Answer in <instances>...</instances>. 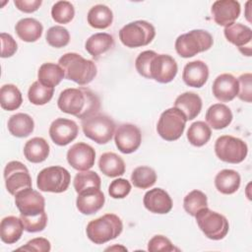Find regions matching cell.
Instances as JSON below:
<instances>
[{
  "label": "cell",
  "instance_id": "60d3db41",
  "mask_svg": "<svg viewBox=\"0 0 252 252\" xmlns=\"http://www.w3.org/2000/svg\"><path fill=\"white\" fill-rule=\"evenodd\" d=\"M47 43L55 48L66 46L70 41V33L67 29L62 26H54L48 29L45 34Z\"/></svg>",
  "mask_w": 252,
  "mask_h": 252
},
{
  "label": "cell",
  "instance_id": "8d00e7d4",
  "mask_svg": "<svg viewBox=\"0 0 252 252\" xmlns=\"http://www.w3.org/2000/svg\"><path fill=\"white\" fill-rule=\"evenodd\" d=\"M132 184L140 189H148L157 181V173L150 166H138L131 174Z\"/></svg>",
  "mask_w": 252,
  "mask_h": 252
},
{
  "label": "cell",
  "instance_id": "b9f144b4",
  "mask_svg": "<svg viewBox=\"0 0 252 252\" xmlns=\"http://www.w3.org/2000/svg\"><path fill=\"white\" fill-rule=\"evenodd\" d=\"M20 219L23 222L24 228L28 232H39L42 231L47 224V215L44 212L31 217L20 216Z\"/></svg>",
  "mask_w": 252,
  "mask_h": 252
},
{
  "label": "cell",
  "instance_id": "83f0119b",
  "mask_svg": "<svg viewBox=\"0 0 252 252\" xmlns=\"http://www.w3.org/2000/svg\"><path fill=\"white\" fill-rule=\"evenodd\" d=\"M114 38L106 32H97L91 35L86 43L85 48L94 58H98L101 54L110 50L114 46Z\"/></svg>",
  "mask_w": 252,
  "mask_h": 252
},
{
  "label": "cell",
  "instance_id": "d4e9b609",
  "mask_svg": "<svg viewBox=\"0 0 252 252\" xmlns=\"http://www.w3.org/2000/svg\"><path fill=\"white\" fill-rule=\"evenodd\" d=\"M49 145L41 137H34L29 140L24 146L25 158L32 163L44 161L49 156Z\"/></svg>",
  "mask_w": 252,
  "mask_h": 252
},
{
  "label": "cell",
  "instance_id": "bcb514c9",
  "mask_svg": "<svg viewBox=\"0 0 252 252\" xmlns=\"http://www.w3.org/2000/svg\"><path fill=\"white\" fill-rule=\"evenodd\" d=\"M251 79L252 75L250 73H245L239 76L237 79L239 91L237 96L246 102H251V95H252V87H251Z\"/></svg>",
  "mask_w": 252,
  "mask_h": 252
},
{
  "label": "cell",
  "instance_id": "836d02e7",
  "mask_svg": "<svg viewBox=\"0 0 252 252\" xmlns=\"http://www.w3.org/2000/svg\"><path fill=\"white\" fill-rule=\"evenodd\" d=\"M23 102L21 91L13 84H6L0 89V104L1 107L8 111L18 109Z\"/></svg>",
  "mask_w": 252,
  "mask_h": 252
},
{
  "label": "cell",
  "instance_id": "2e32d148",
  "mask_svg": "<svg viewBox=\"0 0 252 252\" xmlns=\"http://www.w3.org/2000/svg\"><path fill=\"white\" fill-rule=\"evenodd\" d=\"M223 33L227 41L238 47L242 54L251 56L252 31L248 26L240 23H233L224 27Z\"/></svg>",
  "mask_w": 252,
  "mask_h": 252
},
{
  "label": "cell",
  "instance_id": "ba28073f",
  "mask_svg": "<svg viewBox=\"0 0 252 252\" xmlns=\"http://www.w3.org/2000/svg\"><path fill=\"white\" fill-rule=\"evenodd\" d=\"M71 175L69 171L59 165L43 168L37 174L36 186L42 192L62 193L70 185Z\"/></svg>",
  "mask_w": 252,
  "mask_h": 252
},
{
  "label": "cell",
  "instance_id": "52a82bcc",
  "mask_svg": "<svg viewBox=\"0 0 252 252\" xmlns=\"http://www.w3.org/2000/svg\"><path fill=\"white\" fill-rule=\"evenodd\" d=\"M195 218L199 228L212 240H220L228 232L229 224L226 218L208 207L201 209Z\"/></svg>",
  "mask_w": 252,
  "mask_h": 252
},
{
  "label": "cell",
  "instance_id": "7bdbcfd3",
  "mask_svg": "<svg viewBox=\"0 0 252 252\" xmlns=\"http://www.w3.org/2000/svg\"><path fill=\"white\" fill-rule=\"evenodd\" d=\"M130 191L131 183L124 178L114 179L108 187V194L114 199H123L130 193Z\"/></svg>",
  "mask_w": 252,
  "mask_h": 252
},
{
  "label": "cell",
  "instance_id": "c3c4849f",
  "mask_svg": "<svg viewBox=\"0 0 252 252\" xmlns=\"http://www.w3.org/2000/svg\"><path fill=\"white\" fill-rule=\"evenodd\" d=\"M1 46H2V49H1L2 58L13 56L18 49V44L16 40L13 38L11 34L6 32H1Z\"/></svg>",
  "mask_w": 252,
  "mask_h": 252
},
{
  "label": "cell",
  "instance_id": "7402d4cb",
  "mask_svg": "<svg viewBox=\"0 0 252 252\" xmlns=\"http://www.w3.org/2000/svg\"><path fill=\"white\" fill-rule=\"evenodd\" d=\"M209 78L208 65L201 61L195 60L187 63L184 66L182 79L184 83L193 88H202Z\"/></svg>",
  "mask_w": 252,
  "mask_h": 252
},
{
  "label": "cell",
  "instance_id": "8992f818",
  "mask_svg": "<svg viewBox=\"0 0 252 252\" xmlns=\"http://www.w3.org/2000/svg\"><path fill=\"white\" fill-rule=\"evenodd\" d=\"M82 129L87 138L102 145L111 141L115 133V123L109 116L95 113L82 120Z\"/></svg>",
  "mask_w": 252,
  "mask_h": 252
},
{
  "label": "cell",
  "instance_id": "ab89813d",
  "mask_svg": "<svg viewBox=\"0 0 252 252\" xmlns=\"http://www.w3.org/2000/svg\"><path fill=\"white\" fill-rule=\"evenodd\" d=\"M74 16L75 9L69 1H57L51 8V17L58 24H68Z\"/></svg>",
  "mask_w": 252,
  "mask_h": 252
},
{
  "label": "cell",
  "instance_id": "4fadbf2b",
  "mask_svg": "<svg viewBox=\"0 0 252 252\" xmlns=\"http://www.w3.org/2000/svg\"><path fill=\"white\" fill-rule=\"evenodd\" d=\"M15 204L22 216L31 217L44 212V197L32 187L24 189L15 195Z\"/></svg>",
  "mask_w": 252,
  "mask_h": 252
},
{
  "label": "cell",
  "instance_id": "cb8c5ba5",
  "mask_svg": "<svg viewBox=\"0 0 252 252\" xmlns=\"http://www.w3.org/2000/svg\"><path fill=\"white\" fill-rule=\"evenodd\" d=\"M206 121L212 128L220 130L231 123L232 112L225 104L215 103L208 108L206 112Z\"/></svg>",
  "mask_w": 252,
  "mask_h": 252
},
{
  "label": "cell",
  "instance_id": "f35d334b",
  "mask_svg": "<svg viewBox=\"0 0 252 252\" xmlns=\"http://www.w3.org/2000/svg\"><path fill=\"white\" fill-rule=\"evenodd\" d=\"M73 185L77 193H80L81 191L91 187H95L100 189L101 179L95 171L84 170V171L78 172L75 175Z\"/></svg>",
  "mask_w": 252,
  "mask_h": 252
},
{
  "label": "cell",
  "instance_id": "603a6c76",
  "mask_svg": "<svg viewBox=\"0 0 252 252\" xmlns=\"http://www.w3.org/2000/svg\"><path fill=\"white\" fill-rule=\"evenodd\" d=\"M201 97L191 92H186L178 95L174 101V107L179 109L186 117L187 121L196 118L202 110Z\"/></svg>",
  "mask_w": 252,
  "mask_h": 252
},
{
  "label": "cell",
  "instance_id": "f6af8a7d",
  "mask_svg": "<svg viewBox=\"0 0 252 252\" xmlns=\"http://www.w3.org/2000/svg\"><path fill=\"white\" fill-rule=\"evenodd\" d=\"M148 250L151 252H170L178 249L173 246V244L167 237L158 234L155 235L153 238L150 239L148 243Z\"/></svg>",
  "mask_w": 252,
  "mask_h": 252
},
{
  "label": "cell",
  "instance_id": "5b68a950",
  "mask_svg": "<svg viewBox=\"0 0 252 252\" xmlns=\"http://www.w3.org/2000/svg\"><path fill=\"white\" fill-rule=\"evenodd\" d=\"M155 36V27L144 20L131 22L119 31L120 41L130 48L146 46L153 41Z\"/></svg>",
  "mask_w": 252,
  "mask_h": 252
},
{
  "label": "cell",
  "instance_id": "5bb4252c",
  "mask_svg": "<svg viewBox=\"0 0 252 252\" xmlns=\"http://www.w3.org/2000/svg\"><path fill=\"white\" fill-rule=\"evenodd\" d=\"M114 142L121 153L132 154L141 145L142 133L136 125L129 123L121 124L114 133Z\"/></svg>",
  "mask_w": 252,
  "mask_h": 252
},
{
  "label": "cell",
  "instance_id": "f1b7e54d",
  "mask_svg": "<svg viewBox=\"0 0 252 252\" xmlns=\"http://www.w3.org/2000/svg\"><path fill=\"white\" fill-rule=\"evenodd\" d=\"M99 170L108 177H117L125 172V162L115 153L107 152L100 156L98 160Z\"/></svg>",
  "mask_w": 252,
  "mask_h": 252
},
{
  "label": "cell",
  "instance_id": "7dc6e473",
  "mask_svg": "<svg viewBox=\"0 0 252 252\" xmlns=\"http://www.w3.org/2000/svg\"><path fill=\"white\" fill-rule=\"evenodd\" d=\"M51 249L50 242L43 237H36L31 239L26 243L25 246L19 247L17 250L23 251H36V252H48Z\"/></svg>",
  "mask_w": 252,
  "mask_h": 252
},
{
  "label": "cell",
  "instance_id": "d590c367",
  "mask_svg": "<svg viewBox=\"0 0 252 252\" xmlns=\"http://www.w3.org/2000/svg\"><path fill=\"white\" fill-rule=\"evenodd\" d=\"M54 88L43 86L38 81L33 82L28 91V98L34 105H43L51 100Z\"/></svg>",
  "mask_w": 252,
  "mask_h": 252
},
{
  "label": "cell",
  "instance_id": "3957f363",
  "mask_svg": "<svg viewBox=\"0 0 252 252\" xmlns=\"http://www.w3.org/2000/svg\"><path fill=\"white\" fill-rule=\"evenodd\" d=\"M123 230L122 220L115 214H105L91 220L86 228L89 239L94 244H103L115 239Z\"/></svg>",
  "mask_w": 252,
  "mask_h": 252
},
{
  "label": "cell",
  "instance_id": "4dcf8cb0",
  "mask_svg": "<svg viewBox=\"0 0 252 252\" xmlns=\"http://www.w3.org/2000/svg\"><path fill=\"white\" fill-rule=\"evenodd\" d=\"M215 186L221 194H233L240 186V175L233 169H222L215 177Z\"/></svg>",
  "mask_w": 252,
  "mask_h": 252
},
{
  "label": "cell",
  "instance_id": "44dd1931",
  "mask_svg": "<svg viewBox=\"0 0 252 252\" xmlns=\"http://www.w3.org/2000/svg\"><path fill=\"white\" fill-rule=\"evenodd\" d=\"M143 203L145 208L154 214H167L172 209V200L169 194L161 188H154L146 192Z\"/></svg>",
  "mask_w": 252,
  "mask_h": 252
},
{
  "label": "cell",
  "instance_id": "8fae6325",
  "mask_svg": "<svg viewBox=\"0 0 252 252\" xmlns=\"http://www.w3.org/2000/svg\"><path fill=\"white\" fill-rule=\"evenodd\" d=\"M4 179L7 191L11 195L32 187V177L27 166L18 160L8 162L4 168Z\"/></svg>",
  "mask_w": 252,
  "mask_h": 252
},
{
  "label": "cell",
  "instance_id": "277c9868",
  "mask_svg": "<svg viewBox=\"0 0 252 252\" xmlns=\"http://www.w3.org/2000/svg\"><path fill=\"white\" fill-rule=\"evenodd\" d=\"M214 43L212 34L205 30H192L179 35L175 40V50L183 58H189L209 50Z\"/></svg>",
  "mask_w": 252,
  "mask_h": 252
},
{
  "label": "cell",
  "instance_id": "e0dca14e",
  "mask_svg": "<svg viewBox=\"0 0 252 252\" xmlns=\"http://www.w3.org/2000/svg\"><path fill=\"white\" fill-rule=\"evenodd\" d=\"M79 133L77 123L71 119L57 118L49 127V136L54 144L58 146H66L73 142Z\"/></svg>",
  "mask_w": 252,
  "mask_h": 252
},
{
  "label": "cell",
  "instance_id": "7a4b0ae2",
  "mask_svg": "<svg viewBox=\"0 0 252 252\" xmlns=\"http://www.w3.org/2000/svg\"><path fill=\"white\" fill-rule=\"evenodd\" d=\"M58 64L64 71L65 78L85 86L91 83L96 76V65L93 60H89L76 52H68L62 55Z\"/></svg>",
  "mask_w": 252,
  "mask_h": 252
},
{
  "label": "cell",
  "instance_id": "7c38bea8",
  "mask_svg": "<svg viewBox=\"0 0 252 252\" xmlns=\"http://www.w3.org/2000/svg\"><path fill=\"white\" fill-rule=\"evenodd\" d=\"M177 71V63L170 55L158 54L156 52L153 56L150 65V79L166 84L175 78Z\"/></svg>",
  "mask_w": 252,
  "mask_h": 252
},
{
  "label": "cell",
  "instance_id": "681fc988",
  "mask_svg": "<svg viewBox=\"0 0 252 252\" xmlns=\"http://www.w3.org/2000/svg\"><path fill=\"white\" fill-rule=\"evenodd\" d=\"M15 6L24 13H32L38 10L42 4L41 0H15Z\"/></svg>",
  "mask_w": 252,
  "mask_h": 252
},
{
  "label": "cell",
  "instance_id": "74e56055",
  "mask_svg": "<svg viewBox=\"0 0 252 252\" xmlns=\"http://www.w3.org/2000/svg\"><path fill=\"white\" fill-rule=\"evenodd\" d=\"M206 207H208V198L200 190H193L184 197L183 208L192 217H195L201 209Z\"/></svg>",
  "mask_w": 252,
  "mask_h": 252
},
{
  "label": "cell",
  "instance_id": "d6986e66",
  "mask_svg": "<svg viewBox=\"0 0 252 252\" xmlns=\"http://www.w3.org/2000/svg\"><path fill=\"white\" fill-rule=\"evenodd\" d=\"M105 197L100 189L95 187L87 188L76 199V207L83 215H93L98 212L104 205Z\"/></svg>",
  "mask_w": 252,
  "mask_h": 252
},
{
  "label": "cell",
  "instance_id": "1f68e13d",
  "mask_svg": "<svg viewBox=\"0 0 252 252\" xmlns=\"http://www.w3.org/2000/svg\"><path fill=\"white\" fill-rule=\"evenodd\" d=\"M64 78L65 74L61 66L52 62L43 63L37 72L38 82L43 86L50 88H54L59 85Z\"/></svg>",
  "mask_w": 252,
  "mask_h": 252
},
{
  "label": "cell",
  "instance_id": "e575fe53",
  "mask_svg": "<svg viewBox=\"0 0 252 252\" xmlns=\"http://www.w3.org/2000/svg\"><path fill=\"white\" fill-rule=\"evenodd\" d=\"M212 136L210 126L204 121H196L192 123L187 131V139L189 143L195 147L206 145Z\"/></svg>",
  "mask_w": 252,
  "mask_h": 252
},
{
  "label": "cell",
  "instance_id": "9a60e30c",
  "mask_svg": "<svg viewBox=\"0 0 252 252\" xmlns=\"http://www.w3.org/2000/svg\"><path fill=\"white\" fill-rule=\"evenodd\" d=\"M67 161L74 169L89 170L94 165L95 152L92 146L86 143H76L67 152Z\"/></svg>",
  "mask_w": 252,
  "mask_h": 252
},
{
  "label": "cell",
  "instance_id": "30bf717a",
  "mask_svg": "<svg viewBox=\"0 0 252 252\" xmlns=\"http://www.w3.org/2000/svg\"><path fill=\"white\" fill-rule=\"evenodd\" d=\"M215 153L217 157L228 163H239L243 161L248 153V147L239 138L223 135L217 139L215 143Z\"/></svg>",
  "mask_w": 252,
  "mask_h": 252
},
{
  "label": "cell",
  "instance_id": "ffe728a7",
  "mask_svg": "<svg viewBox=\"0 0 252 252\" xmlns=\"http://www.w3.org/2000/svg\"><path fill=\"white\" fill-rule=\"evenodd\" d=\"M212 91H213V94L218 100L221 102L231 101L238 94V91H239L238 81L231 74H228V73L220 74L215 79L213 83Z\"/></svg>",
  "mask_w": 252,
  "mask_h": 252
},
{
  "label": "cell",
  "instance_id": "4316f807",
  "mask_svg": "<svg viewBox=\"0 0 252 252\" xmlns=\"http://www.w3.org/2000/svg\"><path fill=\"white\" fill-rule=\"evenodd\" d=\"M18 36L26 42H34L40 38L43 27L40 22L33 18H24L18 21L15 26Z\"/></svg>",
  "mask_w": 252,
  "mask_h": 252
},
{
  "label": "cell",
  "instance_id": "d6a6232c",
  "mask_svg": "<svg viewBox=\"0 0 252 252\" xmlns=\"http://www.w3.org/2000/svg\"><path fill=\"white\" fill-rule=\"evenodd\" d=\"M87 20L92 28L103 30L111 26L113 21V14L110 8L107 6L97 4L90 9Z\"/></svg>",
  "mask_w": 252,
  "mask_h": 252
},
{
  "label": "cell",
  "instance_id": "9c48e42d",
  "mask_svg": "<svg viewBox=\"0 0 252 252\" xmlns=\"http://www.w3.org/2000/svg\"><path fill=\"white\" fill-rule=\"evenodd\" d=\"M186 122L185 115L179 109L170 107L160 114L157 125L158 134L165 141H175L182 136Z\"/></svg>",
  "mask_w": 252,
  "mask_h": 252
},
{
  "label": "cell",
  "instance_id": "f546056e",
  "mask_svg": "<svg viewBox=\"0 0 252 252\" xmlns=\"http://www.w3.org/2000/svg\"><path fill=\"white\" fill-rule=\"evenodd\" d=\"M10 134L17 138H25L31 135L34 129L33 119L27 113H16L8 120Z\"/></svg>",
  "mask_w": 252,
  "mask_h": 252
},
{
  "label": "cell",
  "instance_id": "ac0fdd59",
  "mask_svg": "<svg viewBox=\"0 0 252 252\" xmlns=\"http://www.w3.org/2000/svg\"><path fill=\"white\" fill-rule=\"evenodd\" d=\"M211 12L219 26L227 27L239 17L240 4L235 0H218L213 3Z\"/></svg>",
  "mask_w": 252,
  "mask_h": 252
},
{
  "label": "cell",
  "instance_id": "484cf974",
  "mask_svg": "<svg viewBox=\"0 0 252 252\" xmlns=\"http://www.w3.org/2000/svg\"><path fill=\"white\" fill-rule=\"evenodd\" d=\"M24 225L20 218L8 216L2 219L0 223V237L4 243H16L22 236Z\"/></svg>",
  "mask_w": 252,
  "mask_h": 252
},
{
  "label": "cell",
  "instance_id": "ee69618b",
  "mask_svg": "<svg viewBox=\"0 0 252 252\" xmlns=\"http://www.w3.org/2000/svg\"><path fill=\"white\" fill-rule=\"evenodd\" d=\"M155 54L156 52L154 50H145L138 55L135 61L137 72L147 79H150V65Z\"/></svg>",
  "mask_w": 252,
  "mask_h": 252
},
{
  "label": "cell",
  "instance_id": "6da1fadb",
  "mask_svg": "<svg viewBox=\"0 0 252 252\" xmlns=\"http://www.w3.org/2000/svg\"><path fill=\"white\" fill-rule=\"evenodd\" d=\"M57 105L62 112L84 120L98 113L100 100L99 97L88 88H69L60 93Z\"/></svg>",
  "mask_w": 252,
  "mask_h": 252
}]
</instances>
